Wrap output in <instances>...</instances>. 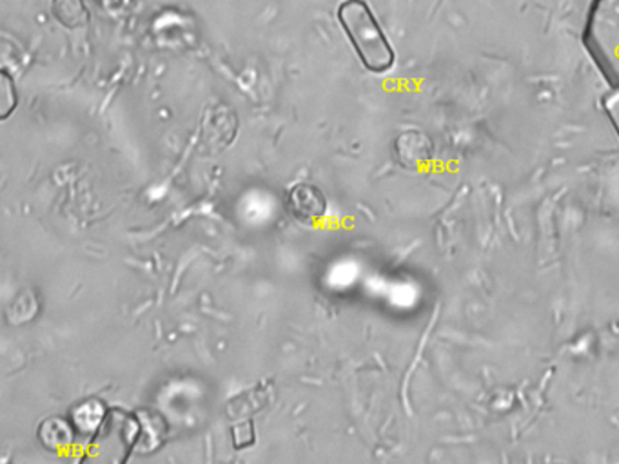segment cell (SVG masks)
I'll use <instances>...</instances> for the list:
<instances>
[{"instance_id":"30bf717a","label":"cell","mask_w":619,"mask_h":464,"mask_svg":"<svg viewBox=\"0 0 619 464\" xmlns=\"http://www.w3.org/2000/svg\"><path fill=\"white\" fill-rule=\"evenodd\" d=\"M605 111L609 115L610 122L615 126L616 133L619 134V90L605 100Z\"/></svg>"},{"instance_id":"9c48e42d","label":"cell","mask_w":619,"mask_h":464,"mask_svg":"<svg viewBox=\"0 0 619 464\" xmlns=\"http://www.w3.org/2000/svg\"><path fill=\"white\" fill-rule=\"evenodd\" d=\"M233 444L236 450H244L255 443V425L253 421H242L233 427Z\"/></svg>"},{"instance_id":"5b68a950","label":"cell","mask_w":619,"mask_h":464,"mask_svg":"<svg viewBox=\"0 0 619 464\" xmlns=\"http://www.w3.org/2000/svg\"><path fill=\"white\" fill-rule=\"evenodd\" d=\"M429 142L422 133L418 131H407L400 134L395 142L396 156L406 167H414L418 162L425 160L429 153Z\"/></svg>"},{"instance_id":"6da1fadb","label":"cell","mask_w":619,"mask_h":464,"mask_svg":"<svg viewBox=\"0 0 619 464\" xmlns=\"http://www.w3.org/2000/svg\"><path fill=\"white\" fill-rule=\"evenodd\" d=\"M337 16L365 70L382 75L395 66V49L365 0H343L338 5Z\"/></svg>"},{"instance_id":"277c9868","label":"cell","mask_w":619,"mask_h":464,"mask_svg":"<svg viewBox=\"0 0 619 464\" xmlns=\"http://www.w3.org/2000/svg\"><path fill=\"white\" fill-rule=\"evenodd\" d=\"M75 428L71 425L70 419H62V417H49L38 427V441L49 452L68 449L75 441Z\"/></svg>"},{"instance_id":"3957f363","label":"cell","mask_w":619,"mask_h":464,"mask_svg":"<svg viewBox=\"0 0 619 464\" xmlns=\"http://www.w3.org/2000/svg\"><path fill=\"white\" fill-rule=\"evenodd\" d=\"M107 414H109V408L104 401L98 400V397H87V400L81 401L79 405L73 406L70 421L75 428L77 436L93 439L104 427Z\"/></svg>"},{"instance_id":"7a4b0ae2","label":"cell","mask_w":619,"mask_h":464,"mask_svg":"<svg viewBox=\"0 0 619 464\" xmlns=\"http://www.w3.org/2000/svg\"><path fill=\"white\" fill-rule=\"evenodd\" d=\"M285 207L300 224H315L326 216L329 203L320 187L302 182L291 187L285 198Z\"/></svg>"},{"instance_id":"8992f818","label":"cell","mask_w":619,"mask_h":464,"mask_svg":"<svg viewBox=\"0 0 619 464\" xmlns=\"http://www.w3.org/2000/svg\"><path fill=\"white\" fill-rule=\"evenodd\" d=\"M51 13H54L55 21L68 29H79L90 22L86 0H54Z\"/></svg>"},{"instance_id":"ba28073f","label":"cell","mask_w":619,"mask_h":464,"mask_svg":"<svg viewBox=\"0 0 619 464\" xmlns=\"http://www.w3.org/2000/svg\"><path fill=\"white\" fill-rule=\"evenodd\" d=\"M16 106H19V95H16L15 81L4 70L0 73V118L8 120Z\"/></svg>"},{"instance_id":"52a82bcc","label":"cell","mask_w":619,"mask_h":464,"mask_svg":"<svg viewBox=\"0 0 619 464\" xmlns=\"http://www.w3.org/2000/svg\"><path fill=\"white\" fill-rule=\"evenodd\" d=\"M139 423L140 436L137 450H140L142 454H145V452H155L159 447H162V438L166 436L164 419L155 416V414H151V412H145V417L139 416Z\"/></svg>"}]
</instances>
